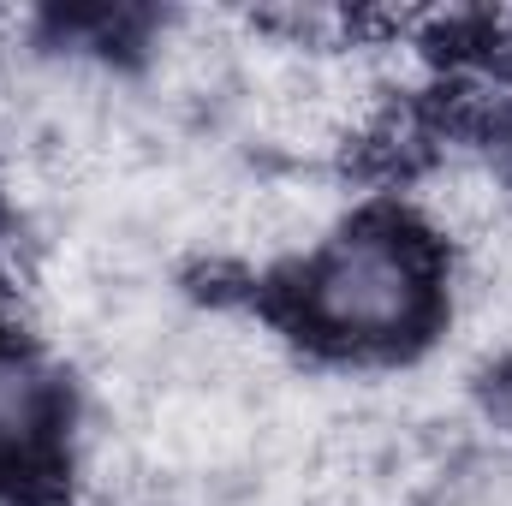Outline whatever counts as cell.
I'll return each mask as SVG.
<instances>
[{"label": "cell", "instance_id": "1", "mask_svg": "<svg viewBox=\"0 0 512 506\" xmlns=\"http://www.w3.org/2000/svg\"><path fill=\"white\" fill-rule=\"evenodd\" d=\"M447 304L441 239L399 209L346 215L292 274V316L322 352L399 358L429 340Z\"/></svg>", "mask_w": 512, "mask_h": 506}, {"label": "cell", "instance_id": "2", "mask_svg": "<svg viewBox=\"0 0 512 506\" xmlns=\"http://www.w3.org/2000/svg\"><path fill=\"white\" fill-rule=\"evenodd\" d=\"M60 429H66V393L54 370L36 352L0 340V477L12 483L36 477L54 459Z\"/></svg>", "mask_w": 512, "mask_h": 506}]
</instances>
